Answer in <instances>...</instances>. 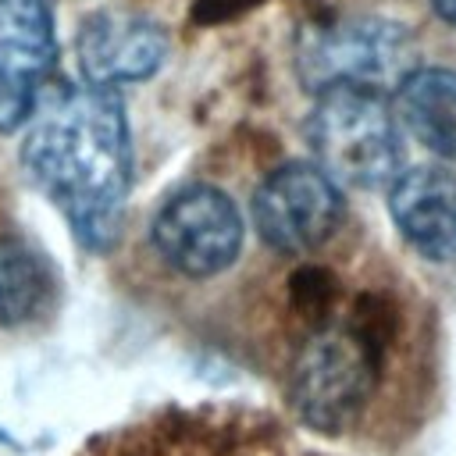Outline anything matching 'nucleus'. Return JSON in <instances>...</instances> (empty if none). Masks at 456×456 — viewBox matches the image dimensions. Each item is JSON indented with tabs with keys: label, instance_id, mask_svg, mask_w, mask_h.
<instances>
[{
	"label": "nucleus",
	"instance_id": "f257e3e1",
	"mask_svg": "<svg viewBox=\"0 0 456 456\" xmlns=\"http://www.w3.org/2000/svg\"><path fill=\"white\" fill-rule=\"evenodd\" d=\"M21 164L82 246L103 253L118 242L132 189L128 118L118 89L78 86L46 103L21 142Z\"/></svg>",
	"mask_w": 456,
	"mask_h": 456
},
{
	"label": "nucleus",
	"instance_id": "f03ea898",
	"mask_svg": "<svg viewBox=\"0 0 456 456\" xmlns=\"http://www.w3.org/2000/svg\"><path fill=\"white\" fill-rule=\"evenodd\" d=\"M289 395L299 420L321 435L356 431L406 346V310L385 285L338 292L335 306L299 328Z\"/></svg>",
	"mask_w": 456,
	"mask_h": 456
},
{
	"label": "nucleus",
	"instance_id": "7ed1b4c3",
	"mask_svg": "<svg viewBox=\"0 0 456 456\" xmlns=\"http://www.w3.org/2000/svg\"><path fill=\"white\" fill-rule=\"evenodd\" d=\"M75 456H324L285 420L242 403H167L96 431Z\"/></svg>",
	"mask_w": 456,
	"mask_h": 456
},
{
	"label": "nucleus",
	"instance_id": "20e7f679",
	"mask_svg": "<svg viewBox=\"0 0 456 456\" xmlns=\"http://www.w3.org/2000/svg\"><path fill=\"white\" fill-rule=\"evenodd\" d=\"M306 142L314 164L346 185L381 189L403 171L399 121L374 86L335 82L317 89L306 118Z\"/></svg>",
	"mask_w": 456,
	"mask_h": 456
},
{
	"label": "nucleus",
	"instance_id": "39448f33",
	"mask_svg": "<svg viewBox=\"0 0 456 456\" xmlns=\"http://www.w3.org/2000/svg\"><path fill=\"white\" fill-rule=\"evenodd\" d=\"M242 214L235 200L207 182L171 192L150 221L157 256L185 278H214L242 253Z\"/></svg>",
	"mask_w": 456,
	"mask_h": 456
},
{
	"label": "nucleus",
	"instance_id": "423d86ee",
	"mask_svg": "<svg viewBox=\"0 0 456 456\" xmlns=\"http://www.w3.org/2000/svg\"><path fill=\"white\" fill-rule=\"evenodd\" d=\"M342 221L346 200L338 182L310 160L274 167L253 192V224L281 256H310L324 249Z\"/></svg>",
	"mask_w": 456,
	"mask_h": 456
},
{
	"label": "nucleus",
	"instance_id": "0eeeda50",
	"mask_svg": "<svg viewBox=\"0 0 456 456\" xmlns=\"http://www.w3.org/2000/svg\"><path fill=\"white\" fill-rule=\"evenodd\" d=\"M299 78L317 93L335 82H399L410 71V32L381 18H349L306 28L296 50Z\"/></svg>",
	"mask_w": 456,
	"mask_h": 456
},
{
	"label": "nucleus",
	"instance_id": "6e6552de",
	"mask_svg": "<svg viewBox=\"0 0 456 456\" xmlns=\"http://www.w3.org/2000/svg\"><path fill=\"white\" fill-rule=\"evenodd\" d=\"M57 61L50 0H0V132L36 114Z\"/></svg>",
	"mask_w": 456,
	"mask_h": 456
},
{
	"label": "nucleus",
	"instance_id": "1a4fd4ad",
	"mask_svg": "<svg viewBox=\"0 0 456 456\" xmlns=\"http://www.w3.org/2000/svg\"><path fill=\"white\" fill-rule=\"evenodd\" d=\"M167 32L142 14L96 11L82 21L75 39V57L89 86L118 89L125 82L150 78L167 61Z\"/></svg>",
	"mask_w": 456,
	"mask_h": 456
},
{
	"label": "nucleus",
	"instance_id": "9d476101",
	"mask_svg": "<svg viewBox=\"0 0 456 456\" xmlns=\"http://www.w3.org/2000/svg\"><path fill=\"white\" fill-rule=\"evenodd\" d=\"M388 214L406 246L428 260H456V171L406 167L388 182Z\"/></svg>",
	"mask_w": 456,
	"mask_h": 456
},
{
	"label": "nucleus",
	"instance_id": "9b49d317",
	"mask_svg": "<svg viewBox=\"0 0 456 456\" xmlns=\"http://www.w3.org/2000/svg\"><path fill=\"white\" fill-rule=\"evenodd\" d=\"M392 114L431 153L456 160V71L410 68L392 93Z\"/></svg>",
	"mask_w": 456,
	"mask_h": 456
},
{
	"label": "nucleus",
	"instance_id": "f8f14e48",
	"mask_svg": "<svg viewBox=\"0 0 456 456\" xmlns=\"http://www.w3.org/2000/svg\"><path fill=\"white\" fill-rule=\"evenodd\" d=\"M53 303V271L21 235H0V324L25 328Z\"/></svg>",
	"mask_w": 456,
	"mask_h": 456
},
{
	"label": "nucleus",
	"instance_id": "ddd939ff",
	"mask_svg": "<svg viewBox=\"0 0 456 456\" xmlns=\"http://www.w3.org/2000/svg\"><path fill=\"white\" fill-rule=\"evenodd\" d=\"M253 4L256 0H200L196 4V18L207 21V25H214V21H228V18L242 14V11H249Z\"/></svg>",
	"mask_w": 456,
	"mask_h": 456
},
{
	"label": "nucleus",
	"instance_id": "4468645a",
	"mask_svg": "<svg viewBox=\"0 0 456 456\" xmlns=\"http://www.w3.org/2000/svg\"><path fill=\"white\" fill-rule=\"evenodd\" d=\"M431 7H435V14H438L445 25L456 28V0H431Z\"/></svg>",
	"mask_w": 456,
	"mask_h": 456
}]
</instances>
